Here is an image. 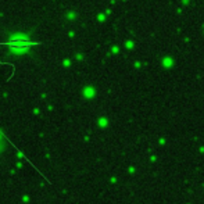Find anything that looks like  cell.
Segmentation results:
<instances>
[{"label": "cell", "instance_id": "cell-1", "mask_svg": "<svg viewBox=\"0 0 204 204\" xmlns=\"http://www.w3.org/2000/svg\"><path fill=\"white\" fill-rule=\"evenodd\" d=\"M6 46L11 49V50L17 51V53H24V51H28L32 46L36 45V42H32L31 39H28L27 36H14L11 38L8 42L4 43Z\"/></svg>", "mask_w": 204, "mask_h": 204}]
</instances>
